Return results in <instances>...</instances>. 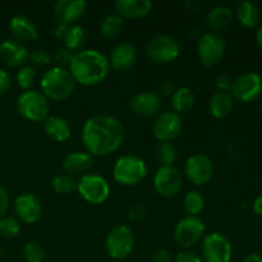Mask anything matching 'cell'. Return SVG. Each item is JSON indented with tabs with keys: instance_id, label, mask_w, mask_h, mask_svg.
Returning <instances> with one entry per match:
<instances>
[{
	"instance_id": "cell-1",
	"label": "cell",
	"mask_w": 262,
	"mask_h": 262,
	"mask_svg": "<svg viewBox=\"0 0 262 262\" xmlns=\"http://www.w3.org/2000/svg\"><path fill=\"white\" fill-rule=\"evenodd\" d=\"M125 137L123 123L112 115H95L84 122L82 142L92 156H107L122 146Z\"/></svg>"
},
{
	"instance_id": "cell-2",
	"label": "cell",
	"mask_w": 262,
	"mask_h": 262,
	"mask_svg": "<svg viewBox=\"0 0 262 262\" xmlns=\"http://www.w3.org/2000/svg\"><path fill=\"white\" fill-rule=\"evenodd\" d=\"M110 66L106 56L95 49H82L73 55L69 72L76 83L82 86H97L106 79Z\"/></svg>"
},
{
	"instance_id": "cell-3",
	"label": "cell",
	"mask_w": 262,
	"mask_h": 262,
	"mask_svg": "<svg viewBox=\"0 0 262 262\" xmlns=\"http://www.w3.org/2000/svg\"><path fill=\"white\" fill-rule=\"evenodd\" d=\"M41 92L51 101L67 100L76 89V81L69 69L53 67L43 73L40 82Z\"/></svg>"
},
{
	"instance_id": "cell-4",
	"label": "cell",
	"mask_w": 262,
	"mask_h": 262,
	"mask_svg": "<svg viewBox=\"0 0 262 262\" xmlns=\"http://www.w3.org/2000/svg\"><path fill=\"white\" fill-rule=\"evenodd\" d=\"M148 169L145 161L136 155L120 156L113 166V177L122 186L140 184L147 177Z\"/></svg>"
},
{
	"instance_id": "cell-5",
	"label": "cell",
	"mask_w": 262,
	"mask_h": 262,
	"mask_svg": "<svg viewBox=\"0 0 262 262\" xmlns=\"http://www.w3.org/2000/svg\"><path fill=\"white\" fill-rule=\"evenodd\" d=\"M17 110L30 122H43L50 113V102L41 91H23L17 99Z\"/></svg>"
},
{
	"instance_id": "cell-6",
	"label": "cell",
	"mask_w": 262,
	"mask_h": 262,
	"mask_svg": "<svg viewBox=\"0 0 262 262\" xmlns=\"http://www.w3.org/2000/svg\"><path fill=\"white\" fill-rule=\"evenodd\" d=\"M135 248V235L127 225H117L105 238V250L114 260H125Z\"/></svg>"
},
{
	"instance_id": "cell-7",
	"label": "cell",
	"mask_w": 262,
	"mask_h": 262,
	"mask_svg": "<svg viewBox=\"0 0 262 262\" xmlns=\"http://www.w3.org/2000/svg\"><path fill=\"white\" fill-rule=\"evenodd\" d=\"M79 196L91 205H101L109 199L110 186L106 179L96 173H89L77 181Z\"/></svg>"
},
{
	"instance_id": "cell-8",
	"label": "cell",
	"mask_w": 262,
	"mask_h": 262,
	"mask_svg": "<svg viewBox=\"0 0 262 262\" xmlns=\"http://www.w3.org/2000/svg\"><path fill=\"white\" fill-rule=\"evenodd\" d=\"M148 58L159 64L173 63L181 53V45L174 37L168 35H156L146 43Z\"/></svg>"
},
{
	"instance_id": "cell-9",
	"label": "cell",
	"mask_w": 262,
	"mask_h": 262,
	"mask_svg": "<svg viewBox=\"0 0 262 262\" xmlns=\"http://www.w3.org/2000/svg\"><path fill=\"white\" fill-rule=\"evenodd\" d=\"M205 223L199 216H186L179 220L174 229V239L184 250H189L201 242L206 234Z\"/></svg>"
},
{
	"instance_id": "cell-10",
	"label": "cell",
	"mask_w": 262,
	"mask_h": 262,
	"mask_svg": "<svg viewBox=\"0 0 262 262\" xmlns=\"http://www.w3.org/2000/svg\"><path fill=\"white\" fill-rule=\"evenodd\" d=\"M201 252L204 262H230L233 247L224 234L212 232L205 235L202 239Z\"/></svg>"
},
{
	"instance_id": "cell-11",
	"label": "cell",
	"mask_w": 262,
	"mask_h": 262,
	"mask_svg": "<svg viewBox=\"0 0 262 262\" xmlns=\"http://www.w3.org/2000/svg\"><path fill=\"white\" fill-rule=\"evenodd\" d=\"M225 54V41L215 32L204 33L197 41V55L207 68L217 66Z\"/></svg>"
},
{
	"instance_id": "cell-12",
	"label": "cell",
	"mask_w": 262,
	"mask_h": 262,
	"mask_svg": "<svg viewBox=\"0 0 262 262\" xmlns=\"http://www.w3.org/2000/svg\"><path fill=\"white\" fill-rule=\"evenodd\" d=\"M230 95L234 100L241 102H252L257 100L262 94V78L255 72H246L233 79Z\"/></svg>"
},
{
	"instance_id": "cell-13",
	"label": "cell",
	"mask_w": 262,
	"mask_h": 262,
	"mask_svg": "<svg viewBox=\"0 0 262 262\" xmlns=\"http://www.w3.org/2000/svg\"><path fill=\"white\" fill-rule=\"evenodd\" d=\"M154 187L159 196L174 197L183 187V176L176 166H160L154 177Z\"/></svg>"
},
{
	"instance_id": "cell-14",
	"label": "cell",
	"mask_w": 262,
	"mask_h": 262,
	"mask_svg": "<svg viewBox=\"0 0 262 262\" xmlns=\"http://www.w3.org/2000/svg\"><path fill=\"white\" fill-rule=\"evenodd\" d=\"M184 173L192 184L197 187L205 186L214 177V163L205 154H194L187 159Z\"/></svg>"
},
{
	"instance_id": "cell-15",
	"label": "cell",
	"mask_w": 262,
	"mask_h": 262,
	"mask_svg": "<svg viewBox=\"0 0 262 262\" xmlns=\"http://www.w3.org/2000/svg\"><path fill=\"white\" fill-rule=\"evenodd\" d=\"M183 119L176 112H164L156 117L152 124V133L159 142H173L182 132Z\"/></svg>"
},
{
	"instance_id": "cell-16",
	"label": "cell",
	"mask_w": 262,
	"mask_h": 262,
	"mask_svg": "<svg viewBox=\"0 0 262 262\" xmlns=\"http://www.w3.org/2000/svg\"><path fill=\"white\" fill-rule=\"evenodd\" d=\"M130 110L136 115L142 118H150L159 115L163 107L161 96L156 92H141L130 99Z\"/></svg>"
},
{
	"instance_id": "cell-17",
	"label": "cell",
	"mask_w": 262,
	"mask_h": 262,
	"mask_svg": "<svg viewBox=\"0 0 262 262\" xmlns=\"http://www.w3.org/2000/svg\"><path fill=\"white\" fill-rule=\"evenodd\" d=\"M14 211L20 222L33 224L41 217L42 206H41L40 200L35 194L23 193L15 199Z\"/></svg>"
},
{
	"instance_id": "cell-18",
	"label": "cell",
	"mask_w": 262,
	"mask_h": 262,
	"mask_svg": "<svg viewBox=\"0 0 262 262\" xmlns=\"http://www.w3.org/2000/svg\"><path fill=\"white\" fill-rule=\"evenodd\" d=\"M87 2L84 0H58L54 4V15L58 23L72 25L84 14Z\"/></svg>"
},
{
	"instance_id": "cell-19",
	"label": "cell",
	"mask_w": 262,
	"mask_h": 262,
	"mask_svg": "<svg viewBox=\"0 0 262 262\" xmlns=\"http://www.w3.org/2000/svg\"><path fill=\"white\" fill-rule=\"evenodd\" d=\"M28 49L25 43L14 40V38H8L0 43V59L4 64L9 67H23L26 61L28 60Z\"/></svg>"
},
{
	"instance_id": "cell-20",
	"label": "cell",
	"mask_w": 262,
	"mask_h": 262,
	"mask_svg": "<svg viewBox=\"0 0 262 262\" xmlns=\"http://www.w3.org/2000/svg\"><path fill=\"white\" fill-rule=\"evenodd\" d=\"M109 60L110 68L117 72H127L132 68L137 61V50L129 42L118 43L110 53Z\"/></svg>"
},
{
	"instance_id": "cell-21",
	"label": "cell",
	"mask_w": 262,
	"mask_h": 262,
	"mask_svg": "<svg viewBox=\"0 0 262 262\" xmlns=\"http://www.w3.org/2000/svg\"><path fill=\"white\" fill-rule=\"evenodd\" d=\"M94 166V156L87 151H73L63 160V169L68 176H78L79 178L90 173Z\"/></svg>"
},
{
	"instance_id": "cell-22",
	"label": "cell",
	"mask_w": 262,
	"mask_h": 262,
	"mask_svg": "<svg viewBox=\"0 0 262 262\" xmlns=\"http://www.w3.org/2000/svg\"><path fill=\"white\" fill-rule=\"evenodd\" d=\"M9 31L14 40L19 42H33L38 37V31L30 18L25 15H14L9 22Z\"/></svg>"
},
{
	"instance_id": "cell-23",
	"label": "cell",
	"mask_w": 262,
	"mask_h": 262,
	"mask_svg": "<svg viewBox=\"0 0 262 262\" xmlns=\"http://www.w3.org/2000/svg\"><path fill=\"white\" fill-rule=\"evenodd\" d=\"M115 9L122 18H143L152 10V3L150 0H117Z\"/></svg>"
},
{
	"instance_id": "cell-24",
	"label": "cell",
	"mask_w": 262,
	"mask_h": 262,
	"mask_svg": "<svg viewBox=\"0 0 262 262\" xmlns=\"http://www.w3.org/2000/svg\"><path fill=\"white\" fill-rule=\"evenodd\" d=\"M43 130L46 136L55 142H66L72 135L69 123L58 115H49L43 120Z\"/></svg>"
},
{
	"instance_id": "cell-25",
	"label": "cell",
	"mask_w": 262,
	"mask_h": 262,
	"mask_svg": "<svg viewBox=\"0 0 262 262\" xmlns=\"http://www.w3.org/2000/svg\"><path fill=\"white\" fill-rule=\"evenodd\" d=\"M233 107H234V99L230 92L217 91L209 100V112L216 119L227 118L232 113Z\"/></svg>"
},
{
	"instance_id": "cell-26",
	"label": "cell",
	"mask_w": 262,
	"mask_h": 262,
	"mask_svg": "<svg viewBox=\"0 0 262 262\" xmlns=\"http://www.w3.org/2000/svg\"><path fill=\"white\" fill-rule=\"evenodd\" d=\"M233 20V10L225 5L212 8L206 17V25L211 31H222Z\"/></svg>"
},
{
	"instance_id": "cell-27",
	"label": "cell",
	"mask_w": 262,
	"mask_h": 262,
	"mask_svg": "<svg viewBox=\"0 0 262 262\" xmlns=\"http://www.w3.org/2000/svg\"><path fill=\"white\" fill-rule=\"evenodd\" d=\"M196 104V96L194 92L189 87H181L174 91L171 95V106L173 112L178 113L179 115L183 113H188Z\"/></svg>"
},
{
	"instance_id": "cell-28",
	"label": "cell",
	"mask_w": 262,
	"mask_h": 262,
	"mask_svg": "<svg viewBox=\"0 0 262 262\" xmlns=\"http://www.w3.org/2000/svg\"><path fill=\"white\" fill-rule=\"evenodd\" d=\"M235 15L241 25L247 28H253L258 25L260 20V9L255 3L242 2L237 5Z\"/></svg>"
},
{
	"instance_id": "cell-29",
	"label": "cell",
	"mask_w": 262,
	"mask_h": 262,
	"mask_svg": "<svg viewBox=\"0 0 262 262\" xmlns=\"http://www.w3.org/2000/svg\"><path fill=\"white\" fill-rule=\"evenodd\" d=\"M64 48L71 53L76 54L82 50V46L86 42V31L82 26L74 25L68 27L66 35L63 37Z\"/></svg>"
},
{
	"instance_id": "cell-30",
	"label": "cell",
	"mask_w": 262,
	"mask_h": 262,
	"mask_svg": "<svg viewBox=\"0 0 262 262\" xmlns=\"http://www.w3.org/2000/svg\"><path fill=\"white\" fill-rule=\"evenodd\" d=\"M123 28V18L119 17L118 14H110L102 19L101 25H100V32L105 38H113L118 37Z\"/></svg>"
},
{
	"instance_id": "cell-31",
	"label": "cell",
	"mask_w": 262,
	"mask_h": 262,
	"mask_svg": "<svg viewBox=\"0 0 262 262\" xmlns=\"http://www.w3.org/2000/svg\"><path fill=\"white\" fill-rule=\"evenodd\" d=\"M183 207L189 216H197L205 209L204 196L197 191H189L183 197Z\"/></svg>"
},
{
	"instance_id": "cell-32",
	"label": "cell",
	"mask_w": 262,
	"mask_h": 262,
	"mask_svg": "<svg viewBox=\"0 0 262 262\" xmlns=\"http://www.w3.org/2000/svg\"><path fill=\"white\" fill-rule=\"evenodd\" d=\"M155 155L161 166H173L178 152H177L176 146L171 142H160L156 147Z\"/></svg>"
},
{
	"instance_id": "cell-33",
	"label": "cell",
	"mask_w": 262,
	"mask_h": 262,
	"mask_svg": "<svg viewBox=\"0 0 262 262\" xmlns=\"http://www.w3.org/2000/svg\"><path fill=\"white\" fill-rule=\"evenodd\" d=\"M53 189L59 194H68L72 193L74 189H77V181L68 174H58L51 181Z\"/></svg>"
},
{
	"instance_id": "cell-34",
	"label": "cell",
	"mask_w": 262,
	"mask_h": 262,
	"mask_svg": "<svg viewBox=\"0 0 262 262\" xmlns=\"http://www.w3.org/2000/svg\"><path fill=\"white\" fill-rule=\"evenodd\" d=\"M23 256L26 262H42L45 258V251L41 243L36 241L27 242L23 247Z\"/></svg>"
},
{
	"instance_id": "cell-35",
	"label": "cell",
	"mask_w": 262,
	"mask_h": 262,
	"mask_svg": "<svg viewBox=\"0 0 262 262\" xmlns=\"http://www.w3.org/2000/svg\"><path fill=\"white\" fill-rule=\"evenodd\" d=\"M36 79V71L32 66H23L17 73V84L23 90L28 91L33 86Z\"/></svg>"
},
{
	"instance_id": "cell-36",
	"label": "cell",
	"mask_w": 262,
	"mask_h": 262,
	"mask_svg": "<svg viewBox=\"0 0 262 262\" xmlns=\"http://www.w3.org/2000/svg\"><path fill=\"white\" fill-rule=\"evenodd\" d=\"M20 224L14 217L4 216L0 219V235L4 238H14L19 234Z\"/></svg>"
},
{
	"instance_id": "cell-37",
	"label": "cell",
	"mask_w": 262,
	"mask_h": 262,
	"mask_svg": "<svg viewBox=\"0 0 262 262\" xmlns=\"http://www.w3.org/2000/svg\"><path fill=\"white\" fill-rule=\"evenodd\" d=\"M28 59L36 66H49L53 61V55L45 49H33L28 54Z\"/></svg>"
},
{
	"instance_id": "cell-38",
	"label": "cell",
	"mask_w": 262,
	"mask_h": 262,
	"mask_svg": "<svg viewBox=\"0 0 262 262\" xmlns=\"http://www.w3.org/2000/svg\"><path fill=\"white\" fill-rule=\"evenodd\" d=\"M73 53H71L69 50H67L66 48H60L56 49L53 54V60L55 61L58 66L56 67H61V68H66V67L71 66V61L73 59Z\"/></svg>"
},
{
	"instance_id": "cell-39",
	"label": "cell",
	"mask_w": 262,
	"mask_h": 262,
	"mask_svg": "<svg viewBox=\"0 0 262 262\" xmlns=\"http://www.w3.org/2000/svg\"><path fill=\"white\" fill-rule=\"evenodd\" d=\"M173 262H204L201 256H199L197 253L192 252V251H182L178 255L176 256Z\"/></svg>"
},
{
	"instance_id": "cell-40",
	"label": "cell",
	"mask_w": 262,
	"mask_h": 262,
	"mask_svg": "<svg viewBox=\"0 0 262 262\" xmlns=\"http://www.w3.org/2000/svg\"><path fill=\"white\" fill-rule=\"evenodd\" d=\"M215 84L219 89V91L229 92L230 89H232L233 79L228 74H219L216 77V79H215Z\"/></svg>"
},
{
	"instance_id": "cell-41",
	"label": "cell",
	"mask_w": 262,
	"mask_h": 262,
	"mask_svg": "<svg viewBox=\"0 0 262 262\" xmlns=\"http://www.w3.org/2000/svg\"><path fill=\"white\" fill-rule=\"evenodd\" d=\"M8 209H9V196L8 192L0 186V219L5 216Z\"/></svg>"
},
{
	"instance_id": "cell-42",
	"label": "cell",
	"mask_w": 262,
	"mask_h": 262,
	"mask_svg": "<svg viewBox=\"0 0 262 262\" xmlns=\"http://www.w3.org/2000/svg\"><path fill=\"white\" fill-rule=\"evenodd\" d=\"M10 83H12L10 74L8 73L5 69L0 68V96H2V95H4L5 92L9 90Z\"/></svg>"
},
{
	"instance_id": "cell-43",
	"label": "cell",
	"mask_w": 262,
	"mask_h": 262,
	"mask_svg": "<svg viewBox=\"0 0 262 262\" xmlns=\"http://www.w3.org/2000/svg\"><path fill=\"white\" fill-rule=\"evenodd\" d=\"M151 262H173V257L168 250L160 248L154 253L152 257H151Z\"/></svg>"
},
{
	"instance_id": "cell-44",
	"label": "cell",
	"mask_w": 262,
	"mask_h": 262,
	"mask_svg": "<svg viewBox=\"0 0 262 262\" xmlns=\"http://www.w3.org/2000/svg\"><path fill=\"white\" fill-rule=\"evenodd\" d=\"M252 209H253V212H255L256 215H258V216L262 217V194H260V196H258L257 199L253 201Z\"/></svg>"
},
{
	"instance_id": "cell-45",
	"label": "cell",
	"mask_w": 262,
	"mask_h": 262,
	"mask_svg": "<svg viewBox=\"0 0 262 262\" xmlns=\"http://www.w3.org/2000/svg\"><path fill=\"white\" fill-rule=\"evenodd\" d=\"M69 26L63 25V23H58V26L55 27V37L63 38L64 35H66L67 30H68Z\"/></svg>"
},
{
	"instance_id": "cell-46",
	"label": "cell",
	"mask_w": 262,
	"mask_h": 262,
	"mask_svg": "<svg viewBox=\"0 0 262 262\" xmlns=\"http://www.w3.org/2000/svg\"><path fill=\"white\" fill-rule=\"evenodd\" d=\"M243 262H262V256L258 253H250L243 258Z\"/></svg>"
},
{
	"instance_id": "cell-47",
	"label": "cell",
	"mask_w": 262,
	"mask_h": 262,
	"mask_svg": "<svg viewBox=\"0 0 262 262\" xmlns=\"http://www.w3.org/2000/svg\"><path fill=\"white\" fill-rule=\"evenodd\" d=\"M256 43H257L258 49L262 51V26L258 28L257 32H256Z\"/></svg>"
},
{
	"instance_id": "cell-48",
	"label": "cell",
	"mask_w": 262,
	"mask_h": 262,
	"mask_svg": "<svg viewBox=\"0 0 262 262\" xmlns=\"http://www.w3.org/2000/svg\"><path fill=\"white\" fill-rule=\"evenodd\" d=\"M119 262H129V261H127V260H122V261H119Z\"/></svg>"
},
{
	"instance_id": "cell-49",
	"label": "cell",
	"mask_w": 262,
	"mask_h": 262,
	"mask_svg": "<svg viewBox=\"0 0 262 262\" xmlns=\"http://www.w3.org/2000/svg\"><path fill=\"white\" fill-rule=\"evenodd\" d=\"M261 114H262V107H261Z\"/></svg>"
}]
</instances>
